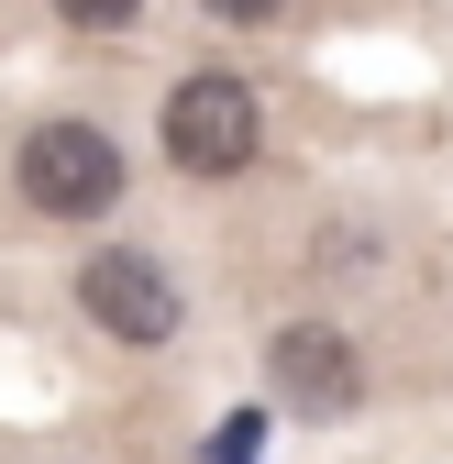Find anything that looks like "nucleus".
<instances>
[{
  "label": "nucleus",
  "instance_id": "obj_3",
  "mask_svg": "<svg viewBox=\"0 0 453 464\" xmlns=\"http://www.w3.org/2000/svg\"><path fill=\"white\" fill-rule=\"evenodd\" d=\"M78 310L111 332V343H133V354H155V343H178V276H166L155 255H133V244H111V255H89V276H78Z\"/></svg>",
  "mask_w": 453,
  "mask_h": 464
},
{
  "label": "nucleus",
  "instance_id": "obj_5",
  "mask_svg": "<svg viewBox=\"0 0 453 464\" xmlns=\"http://www.w3.org/2000/svg\"><path fill=\"white\" fill-rule=\"evenodd\" d=\"M55 12H67V23H78V34H122V23H133V12H144V0H55Z\"/></svg>",
  "mask_w": 453,
  "mask_h": 464
},
{
  "label": "nucleus",
  "instance_id": "obj_1",
  "mask_svg": "<svg viewBox=\"0 0 453 464\" xmlns=\"http://www.w3.org/2000/svg\"><path fill=\"white\" fill-rule=\"evenodd\" d=\"M12 178H23V199L44 221H100L111 199H122V144H111L100 122H34Z\"/></svg>",
  "mask_w": 453,
  "mask_h": 464
},
{
  "label": "nucleus",
  "instance_id": "obj_2",
  "mask_svg": "<svg viewBox=\"0 0 453 464\" xmlns=\"http://www.w3.org/2000/svg\"><path fill=\"white\" fill-rule=\"evenodd\" d=\"M255 144H265V111H255V89H244V78L199 67V78L166 89V155H178L188 178H244Z\"/></svg>",
  "mask_w": 453,
  "mask_h": 464
},
{
  "label": "nucleus",
  "instance_id": "obj_6",
  "mask_svg": "<svg viewBox=\"0 0 453 464\" xmlns=\"http://www.w3.org/2000/svg\"><path fill=\"white\" fill-rule=\"evenodd\" d=\"M210 23H265V12H288V0H199Z\"/></svg>",
  "mask_w": 453,
  "mask_h": 464
},
{
  "label": "nucleus",
  "instance_id": "obj_4",
  "mask_svg": "<svg viewBox=\"0 0 453 464\" xmlns=\"http://www.w3.org/2000/svg\"><path fill=\"white\" fill-rule=\"evenodd\" d=\"M265 376H276V398H288L299 420H354L365 410V354H354V332H332V321H288L265 343Z\"/></svg>",
  "mask_w": 453,
  "mask_h": 464
}]
</instances>
